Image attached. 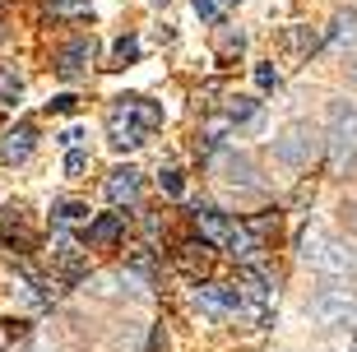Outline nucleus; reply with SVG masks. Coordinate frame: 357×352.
I'll return each mask as SVG.
<instances>
[{"label": "nucleus", "mask_w": 357, "mask_h": 352, "mask_svg": "<svg viewBox=\"0 0 357 352\" xmlns=\"http://www.w3.org/2000/svg\"><path fill=\"white\" fill-rule=\"evenodd\" d=\"M93 52H98V42H93V38H75V42H66V47L56 52V75L66 79V84L84 79V75H89V66H93Z\"/></svg>", "instance_id": "39448f33"}, {"label": "nucleus", "mask_w": 357, "mask_h": 352, "mask_svg": "<svg viewBox=\"0 0 357 352\" xmlns=\"http://www.w3.org/2000/svg\"><path fill=\"white\" fill-rule=\"evenodd\" d=\"M153 5H158V0H153Z\"/></svg>", "instance_id": "2f4dec72"}, {"label": "nucleus", "mask_w": 357, "mask_h": 352, "mask_svg": "<svg viewBox=\"0 0 357 352\" xmlns=\"http://www.w3.org/2000/svg\"><path fill=\"white\" fill-rule=\"evenodd\" d=\"M218 171H223V181H232V185H255V162L246 153H223L218 158Z\"/></svg>", "instance_id": "2eb2a0df"}, {"label": "nucleus", "mask_w": 357, "mask_h": 352, "mask_svg": "<svg viewBox=\"0 0 357 352\" xmlns=\"http://www.w3.org/2000/svg\"><path fill=\"white\" fill-rule=\"evenodd\" d=\"M311 320L325 329H348L357 320V301L348 297V292H320L316 301H311Z\"/></svg>", "instance_id": "f03ea898"}, {"label": "nucleus", "mask_w": 357, "mask_h": 352, "mask_svg": "<svg viewBox=\"0 0 357 352\" xmlns=\"http://www.w3.org/2000/svg\"><path fill=\"white\" fill-rule=\"evenodd\" d=\"M24 93V84H19V75L14 70H0V102H14Z\"/></svg>", "instance_id": "4be33fe9"}, {"label": "nucleus", "mask_w": 357, "mask_h": 352, "mask_svg": "<svg viewBox=\"0 0 357 352\" xmlns=\"http://www.w3.org/2000/svg\"><path fill=\"white\" fill-rule=\"evenodd\" d=\"M135 56H139V42H135V38L116 42V66H126V61H135Z\"/></svg>", "instance_id": "a878e982"}, {"label": "nucleus", "mask_w": 357, "mask_h": 352, "mask_svg": "<svg viewBox=\"0 0 357 352\" xmlns=\"http://www.w3.org/2000/svg\"><path fill=\"white\" fill-rule=\"evenodd\" d=\"M302 260L311 264V269H320V274H348L357 264V255L348 246H339V241H330V232L311 222L302 232Z\"/></svg>", "instance_id": "f257e3e1"}, {"label": "nucleus", "mask_w": 357, "mask_h": 352, "mask_svg": "<svg viewBox=\"0 0 357 352\" xmlns=\"http://www.w3.org/2000/svg\"><path fill=\"white\" fill-rule=\"evenodd\" d=\"M218 52L223 56H241L246 52V38H241V33H223V47H218Z\"/></svg>", "instance_id": "393cba45"}, {"label": "nucleus", "mask_w": 357, "mask_h": 352, "mask_svg": "<svg viewBox=\"0 0 357 352\" xmlns=\"http://www.w3.org/2000/svg\"><path fill=\"white\" fill-rule=\"evenodd\" d=\"M107 139H112V148H121V153H126V148H139V144L149 139V130L121 102H112V112H107Z\"/></svg>", "instance_id": "423d86ee"}, {"label": "nucleus", "mask_w": 357, "mask_h": 352, "mask_svg": "<svg viewBox=\"0 0 357 352\" xmlns=\"http://www.w3.org/2000/svg\"><path fill=\"white\" fill-rule=\"evenodd\" d=\"M52 269L66 274V278H84V250L66 236V227L52 236Z\"/></svg>", "instance_id": "1a4fd4ad"}, {"label": "nucleus", "mask_w": 357, "mask_h": 352, "mask_svg": "<svg viewBox=\"0 0 357 352\" xmlns=\"http://www.w3.org/2000/svg\"><path fill=\"white\" fill-rule=\"evenodd\" d=\"M195 227H199V236H204L209 246H227L237 222L227 218V213H218V209H195Z\"/></svg>", "instance_id": "9d476101"}, {"label": "nucleus", "mask_w": 357, "mask_h": 352, "mask_svg": "<svg viewBox=\"0 0 357 352\" xmlns=\"http://www.w3.org/2000/svg\"><path fill=\"white\" fill-rule=\"evenodd\" d=\"M330 116H334V135H330L334 139V162H344V148L348 153L357 148V112L348 102H334Z\"/></svg>", "instance_id": "6e6552de"}, {"label": "nucleus", "mask_w": 357, "mask_h": 352, "mask_svg": "<svg viewBox=\"0 0 357 352\" xmlns=\"http://www.w3.org/2000/svg\"><path fill=\"white\" fill-rule=\"evenodd\" d=\"M190 5H195L199 19H213V14H218V5H213V0H190Z\"/></svg>", "instance_id": "c756f323"}, {"label": "nucleus", "mask_w": 357, "mask_h": 352, "mask_svg": "<svg viewBox=\"0 0 357 352\" xmlns=\"http://www.w3.org/2000/svg\"><path fill=\"white\" fill-rule=\"evenodd\" d=\"M209 241H199V246H195V241H190V246H181V250H176V264H181V269H185V274H190V278H204V274H209V264H213V255H209Z\"/></svg>", "instance_id": "4468645a"}, {"label": "nucleus", "mask_w": 357, "mask_h": 352, "mask_svg": "<svg viewBox=\"0 0 357 352\" xmlns=\"http://www.w3.org/2000/svg\"><path fill=\"white\" fill-rule=\"evenodd\" d=\"M75 102H79L75 93H61V98H52V112H75Z\"/></svg>", "instance_id": "c85d7f7f"}, {"label": "nucleus", "mask_w": 357, "mask_h": 352, "mask_svg": "<svg viewBox=\"0 0 357 352\" xmlns=\"http://www.w3.org/2000/svg\"><path fill=\"white\" fill-rule=\"evenodd\" d=\"M121 232H126V213H102V218L89 222V241H98V246L121 241Z\"/></svg>", "instance_id": "dca6fc26"}, {"label": "nucleus", "mask_w": 357, "mask_h": 352, "mask_svg": "<svg viewBox=\"0 0 357 352\" xmlns=\"http://www.w3.org/2000/svg\"><path fill=\"white\" fill-rule=\"evenodd\" d=\"M227 130H232V121H227L223 112H218V116H209L204 125H199V148H204V153H209V148H218V139H223Z\"/></svg>", "instance_id": "a211bd4d"}, {"label": "nucleus", "mask_w": 357, "mask_h": 352, "mask_svg": "<svg viewBox=\"0 0 357 352\" xmlns=\"http://www.w3.org/2000/svg\"><path fill=\"white\" fill-rule=\"evenodd\" d=\"M311 139H316L311 125H306V121H292L288 130L274 139V158L283 162V167H302L306 158H311Z\"/></svg>", "instance_id": "20e7f679"}, {"label": "nucleus", "mask_w": 357, "mask_h": 352, "mask_svg": "<svg viewBox=\"0 0 357 352\" xmlns=\"http://www.w3.org/2000/svg\"><path fill=\"white\" fill-rule=\"evenodd\" d=\"M283 47H288L292 56H306L316 47V33H311V28H288V33H283Z\"/></svg>", "instance_id": "aec40b11"}, {"label": "nucleus", "mask_w": 357, "mask_h": 352, "mask_svg": "<svg viewBox=\"0 0 357 352\" xmlns=\"http://www.w3.org/2000/svg\"><path fill=\"white\" fill-rule=\"evenodd\" d=\"M52 222L56 227H79V222H89V204H84V199H56Z\"/></svg>", "instance_id": "f3484780"}, {"label": "nucleus", "mask_w": 357, "mask_h": 352, "mask_svg": "<svg viewBox=\"0 0 357 352\" xmlns=\"http://www.w3.org/2000/svg\"><path fill=\"white\" fill-rule=\"evenodd\" d=\"M255 84H260V89H278V70L274 66H255Z\"/></svg>", "instance_id": "bb28decb"}, {"label": "nucleus", "mask_w": 357, "mask_h": 352, "mask_svg": "<svg viewBox=\"0 0 357 352\" xmlns=\"http://www.w3.org/2000/svg\"><path fill=\"white\" fill-rule=\"evenodd\" d=\"M79 139H84V130H79V125H70V130L61 135L56 144H61V148H79Z\"/></svg>", "instance_id": "cd10ccee"}, {"label": "nucleus", "mask_w": 357, "mask_h": 352, "mask_svg": "<svg viewBox=\"0 0 357 352\" xmlns=\"http://www.w3.org/2000/svg\"><path fill=\"white\" fill-rule=\"evenodd\" d=\"M116 102L126 107V112H130V116L139 121V125H144L149 135H153V130L162 125V107H158V102H149V98H139V93H126V98H116Z\"/></svg>", "instance_id": "ddd939ff"}, {"label": "nucleus", "mask_w": 357, "mask_h": 352, "mask_svg": "<svg viewBox=\"0 0 357 352\" xmlns=\"http://www.w3.org/2000/svg\"><path fill=\"white\" fill-rule=\"evenodd\" d=\"M227 255L237 264H246V269L260 264L265 260V232H255L251 222H237V227H232V241H227Z\"/></svg>", "instance_id": "0eeeda50"}, {"label": "nucleus", "mask_w": 357, "mask_h": 352, "mask_svg": "<svg viewBox=\"0 0 357 352\" xmlns=\"http://www.w3.org/2000/svg\"><path fill=\"white\" fill-rule=\"evenodd\" d=\"M223 116L237 125V121H255V116H260V107H255V98H232V102L223 107Z\"/></svg>", "instance_id": "412c9836"}, {"label": "nucleus", "mask_w": 357, "mask_h": 352, "mask_svg": "<svg viewBox=\"0 0 357 352\" xmlns=\"http://www.w3.org/2000/svg\"><path fill=\"white\" fill-rule=\"evenodd\" d=\"M353 89H357V61H353Z\"/></svg>", "instance_id": "7c9ffc66"}, {"label": "nucleus", "mask_w": 357, "mask_h": 352, "mask_svg": "<svg viewBox=\"0 0 357 352\" xmlns=\"http://www.w3.org/2000/svg\"><path fill=\"white\" fill-rule=\"evenodd\" d=\"M33 148H38V130L24 121V125H14V130L5 135V144H0V158H5V162H24Z\"/></svg>", "instance_id": "9b49d317"}, {"label": "nucleus", "mask_w": 357, "mask_h": 352, "mask_svg": "<svg viewBox=\"0 0 357 352\" xmlns=\"http://www.w3.org/2000/svg\"><path fill=\"white\" fill-rule=\"evenodd\" d=\"M89 0H47V19H89Z\"/></svg>", "instance_id": "6ab92c4d"}, {"label": "nucleus", "mask_w": 357, "mask_h": 352, "mask_svg": "<svg viewBox=\"0 0 357 352\" xmlns=\"http://www.w3.org/2000/svg\"><path fill=\"white\" fill-rule=\"evenodd\" d=\"M158 185L167 190V195H185V181H181V171H176V167H162L158 171Z\"/></svg>", "instance_id": "5701e85b"}, {"label": "nucleus", "mask_w": 357, "mask_h": 352, "mask_svg": "<svg viewBox=\"0 0 357 352\" xmlns=\"http://www.w3.org/2000/svg\"><path fill=\"white\" fill-rule=\"evenodd\" d=\"M135 195H139V171L135 167H116L107 176V199L112 204H135Z\"/></svg>", "instance_id": "f8f14e48"}, {"label": "nucleus", "mask_w": 357, "mask_h": 352, "mask_svg": "<svg viewBox=\"0 0 357 352\" xmlns=\"http://www.w3.org/2000/svg\"><path fill=\"white\" fill-rule=\"evenodd\" d=\"M195 311H204L209 320H227V315H237L241 311V292L237 287H227V283H204L195 287Z\"/></svg>", "instance_id": "7ed1b4c3"}, {"label": "nucleus", "mask_w": 357, "mask_h": 352, "mask_svg": "<svg viewBox=\"0 0 357 352\" xmlns=\"http://www.w3.org/2000/svg\"><path fill=\"white\" fill-rule=\"evenodd\" d=\"M89 171V153L84 148H66V176H84Z\"/></svg>", "instance_id": "b1692460"}]
</instances>
